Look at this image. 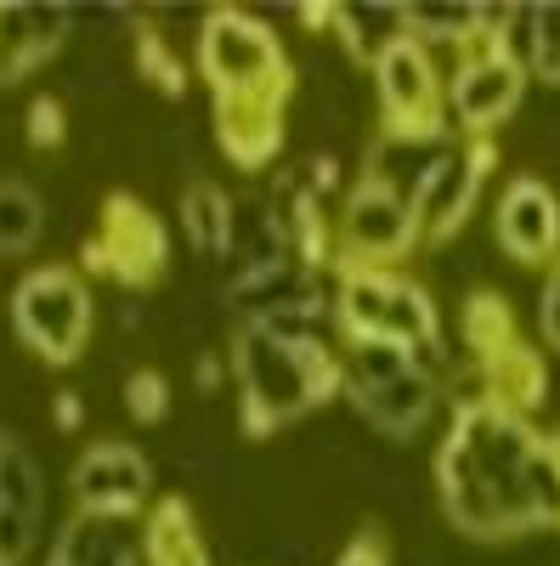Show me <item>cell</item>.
<instances>
[{
	"mask_svg": "<svg viewBox=\"0 0 560 566\" xmlns=\"http://www.w3.org/2000/svg\"><path fill=\"white\" fill-rule=\"evenodd\" d=\"M476 374H482V397L509 408V413H532L549 397V368H543V357L527 340H509L504 352L482 357Z\"/></svg>",
	"mask_w": 560,
	"mask_h": 566,
	"instance_id": "cell-18",
	"label": "cell"
},
{
	"mask_svg": "<svg viewBox=\"0 0 560 566\" xmlns=\"http://www.w3.org/2000/svg\"><path fill=\"white\" fill-rule=\"evenodd\" d=\"M306 23H323L346 45V57H357L368 69L380 63L385 45H397L408 34L402 12H391V7H317V12H306Z\"/></svg>",
	"mask_w": 560,
	"mask_h": 566,
	"instance_id": "cell-19",
	"label": "cell"
},
{
	"mask_svg": "<svg viewBox=\"0 0 560 566\" xmlns=\"http://www.w3.org/2000/svg\"><path fill=\"white\" fill-rule=\"evenodd\" d=\"M335 566H391V560H385V544L373 538V533H357V538L335 555Z\"/></svg>",
	"mask_w": 560,
	"mask_h": 566,
	"instance_id": "cell-30",
	"label": "cell"
},
{
	"mask_svg": "<svg viewBox=\"0 0 560 566\" xmlns=\"http://www.w3.org/2000/svg\"><path fill=\"white\" fill-rule=\"evenodd\" d=\"M142 555L148 566H210L199 515L187 510V499H159L142 515Z\"/></svg>",
	"mask_w": 560,
	"mask_h": 566,
	"instance_id": "cell-20",
	"label": "cell"
},
{
	"mask_svg": "<svg viewBox=\"0 0 560 566\" xmlns=\"http://www.w3.org/2000/svg\"><path fill=\"white\" fill-rule=\"evenodd\" d=\"M295 261L289 239H284V227H277L272 216V199H244L239 210H232V244H226V277L239 283V277H255V272H272V266H284Z\"/></svg>",
	"mask_w": 560,
	"mask_h": 566,
	"instance_id": "cell-17",
	"label": "cell"
},
{
	"mask_svg": "<svg viewBox=\"0 0 560 566\" xmlns=\"http://www.w3.org/2000/svg\"><path fill=\"white\" fill-rule=\"evenodd\" d=\"M45 227V205L29 181H0V255H23L34 250Z\"/></svg>",
	"mask_w": 560,
	"mask_h": 566,
	"instance_id": "cell-24",
	"label": "cell"
},
{
	"mask_svg": "<svg viewBox=\"0 0 560 566\" xmlns=\"http://www.w3.org/2000/svg\"><path fill=\"white\" fill-rule=\"evenodd\" d=\"M45 527V476L34 453L0 431V560L23 566Z\"/></svg>",
	"mask_w": 560,
	"mask_h": 566,
	"instance_id": "cell-13",
	"label": "cell"
},
{
	"mask_svg": "<svg viewBox=\"0 0 560 566\" xmlns=\"http://www.w3.org/2000/svg\"><path fill=\"white\" fill-rule=\"evenodd\" d=\"M527 69L509 63L493 34H482L471 52H458V69L447 74V119L464 130V136H493L509 114L521 108L527 97Z\"/></svg>",
	"mask_w": 560,
	"mask_h": 566,
	"instance_id": "cell-8",
	"label": "cell"
},
{
	"mask_svg": "<svg viewBox=\"0 0 560 566\" xmlns=\"http://www.w3.org/2000/svg\"><path fill=\"white\" fill-rule=\"evenodd\" d=\"M335 323L340 340H391L408 346L447 391V335L431 290L391 266H335Z\"/></svg>",
	"mask_w": 560,
	"mask_h": 566,
	"instance_id": "cell-3",
	"label": "cell"
},
{
	"mask_svg": "<svg viewBox=\"0 0 560 566\" xmlns=\"http://www.w3.org/2000/svg\"><path fill=\"white\" fill-rule=\"evenodd\" d=\"M125 408L142 419V424H159L170 413V386H165V374L159 368H136L130 380H125Z\"/></svg>",
	"mask_w": 560,
	"mask_h": 566,
	"instance_id": "cell-26",
	"label": "cell"
},
{
	"mask_svg": "<svg viewBox=\"0 0 560 566\" xmlns=\"http://www.w3.org/2000/svg\"><path fill=\"white\" fill-rule=\"evenodd\" d=\"M232 386H239V424L244 437H272L289 419L329 402L340 380V340H284L261 323H239L226 352Z\"/></svg>",
	"mask_w": 560,
	"mask_h": 566,
	"instance_id": "cell-2",
	"label": "cell"
},
{
	"mask_svg": "<svg viewBox=\"0 0 560 566\" xmlns=\"http://www.w3.org/2000/svg\"><path fill=\"white\" fill-rule=\"evenodd\" d=\"M527 74L543 85H560V7H538V40H532Z\"/></svg>",
	"mask_w": 560,
	"mask_h": 566,
	"instance_id": "cell-27",
	"label": "cell"
},
{
	"mask_svg": "<svg viewBox=\"0 0 560 566\" xmlns=\"http://www.w3.org/2000/svg\"><path fill=\"white\" fill-rule=\"evenodd\" d=\"M538 328H543L549 352H560V261L549 266L543 290H538Z\"/></svg>",
	"mask_w": 560,
	"mask_h": 566,
	"instance_id": "cell-29",
	"label": "cell"
},
{
	"mask_svg": "<svg viewBox=\"0 0 560 566\" xmlns=\"http://www.w3.org/2000/svg\"><path fill=\"white\" fill-rule=\"evenodd\" d=\"M538 437L527 413H509L487 397L453 402V424L436 453V488L458 533L482 544L532 533L527 504V464L538 453Z\"/></svg>",
	"mask_w": 560,
	"mask_h": 566,
	"instance_id": "cell-1",
	"label": "cell"
},
{
	"mask_svg": "<svg viewBox=\"0 0 560 566\" xmlns=\"http://www.w3.org/2000/svg\"><path fill=\"white\" fill-rule=\"evenodd\" d=\"M493 227H498L504 255H516L521 266H554L560 261V199L549 193V181H538V176L504 181Z\"/></svg>",
	"mask_w": 560,
	"mask_h": 566,
	"instance_id": "cell-12",
	"label": "cell"
},
{
	"mask_svg": "<svg viewBox=\"0 0 560 566\" xmlns=\"http://www.w3.org/2000/svg\"><path fill=\"white\" fill-rule=\"evenodd\" d=\"M402 23L419 45H458V52H471V45L493 29V12L487 7H402Z\"/></svg>",
	"mask_w": 560,
	"mask_h": 566,
	"instance_id": "cell-22",
	"label": "cell"
},
{
	"mask_svg": "<svg viewBox=\"0 0 560 566\" xmlns=\"http://www.w3.org/2000/svg\"><path fill=\"white\" fill-rule=\"evenodd\" d=\"M29 136H34V148H57L63 142V103L57 97L29 103Z\"/></svg>",
	"mask_w": 560,
	"mask_h": 566,
	"instance_id": "cell-28",
	"label": "cell"
},
{
	"mask_svg": "<svg viewBox=\"0 0 560 566\" xmlns=\"http://www.w3.org/2000/svg\"><path fill=\"white\" fill-rule=\"evenodd\" d=\"M289 97H215V136L221 154L244 170H266L284 154Z\"/></svg>",
	"mask_w": 560,
	"mask_h": 566,
	"instance_id": "cell-14",
	"label": "cell"
},
{
	"mask_svg": "<svg viewBox=\"0 0 560 566\" xmlns=\"http://www.w3.org/2000/svg\"><path fill=\"white\" fill-rule=\"evenodd\" d=\"M0 566H7V560H0Z\"/></svg>",
	"mask_w": 560,
	"mask_h": 566,
	"instance_id": "cell-32",
	"label": "cell"
},
{
	"mask_svg": "<svg viewBox=\"0 0 560 566\" xmlns=\"http://www.w3.org/2000/svg\"><path fill=\"white\" fill-rule=\"evenodd\" d=\"M346 397L362 408V419L380 437L413 442L436 419V408H442L447 391H442V380H436L431 368H413V374H402V380H391V386H368V391H346Z\"/></svg>",
	"mask_w": 560,
	"mask_h": 566,
	"instance_id": "cell-15",
	"label": "cell"
},
{
	"mask_svg": "<svg viewBox=\"0 0 560 566\" xmlns=\"http://www.w3.org/2000/svg\"><path fill=\"white\" fill-rule=\"evenodd\" d=\"M12 328L40 363H74L91 340V290L68 266H34L12 290Z\"/></svg>",
	"mask_w": 560,
	"mask_h": 566,
	"instance_id": "cell-5",
	"label": "cell"
},
{
	"mask_svg": "<svg viewBox=\"0 0 560 566\" xmlns=\"http://www.w3.org/2000/svg\"><path fill=\"white\" fill-rule=\"evenodd\" d=\"M498 165V142L493 136H453L447 159L436 165V176L413 193V227H419V244H447L458 239V227L471 221L476 199H482V181Z\"/></svg>",
	"mask_w": 560,
	"mask_h": 566,
	"instance_id": "cell-9",
	"label": "cell"
},
{
	"mask_svg": "<svg viewBox=\"0 0 560 566\" xmlns=\"http://www.w3.org/2000/svg\"><path fill=\"white\" fill-rule=\"evenodd\" d=\"M373 97H380V130L385 136H447V80L436 69V52L402 34L373 63Z\"/></svg>",
	"mask_w": 560,
	"mask_h": 566,
	"instance_id": "cell-6",
	"label": "cell"
},
{
	"mask_svg": "<svg viewBox=\"0 0 560 566\" xmlns=\"http://www.w3.org/2000/svg\"><path fill=\"white\" fill-rule=\"evenodd\" d=\"M232 205L215 181H187V193H181V232H187V244H193V255L204 261H226V244H232Z\"/></svg>",
	"mask_w": 560,
	"mask_h": 566,
	"instance_id": "cell-21",
	"label": "cell"
},
{
	"mask_svg": "<svg viewBox=\"0 0 560 566\" xmlns=\"http://www.w3.org/2000/svg\"><path fill=\"white\" fill-rule=\"evenodd\" d=\"M136 69H142V80H154V91H165V97H181L187 91V63L170 52L159 34L136 40Z\"/></svg>",
	"mask_w": 560,
	"mask_h": 566,
	"instance_id": "cell-25",
	"label": "cell"
},
{
	"mask_svg": "<svg viewBox=\"0 0 560 566\" xmlns=\"http://www.w3.org/2000/svg\"><path fill=\"white\" fill-rule=\"evenodd\" d=\"M85 266L103 272V277H119V283H154L165 272V227H159V216L142 199L114 193L103 205V232L85 244Z\"/></svg>",
	"mask_w": 560,
	"mask_h": 566,
	"instance_id": "cell-11",
	"label": "cell"
},
{
	"mask_svg": "<svg viewBox=\"0 0 560 566\" xmlns=\"http://www.w3.org/2000/svg\"><path fill=\"white\" fill-rule=\"evenodd\" d=\"M74 510L85 515H130L142 522L154 510V464L136 442H91L68 470Z\"/></svg>",
	"mask_w": 560,
	"mask_h": 566,
	"instance_id": "cell-10",
	"label": "cell"
},
{
	"mask_svg": "<svg viewBox=\"0 0 560 566\" xmlns=\"http://www.w3.org/2000/svg\"><path fill=\"white\" fill-rule=\"evenodd\" d=\"M199 74L210 97H289L295 91L284 45L250 12H210L199 23Z\"/></svg>",
	"mask_w": 560,
	"mask_h": 566,
	"instance_id": "cell-4",
	"label": "cell"
},
{
	"mask_svg": "<svg viewBox=\"0 0 560 566\" xmlns=\"http://www.w3.org/2000/svg\"><path fill=\"white\" fill-rule=\"evenodd\" d=\"M419 244L413 227V205L385 187L380 176H357L340 199V221H335V266H397L408 250Z\"/></svg>",
	"mask_w": 560,
	"mask_h": 566,
	"instance_id": "cell-7",
	"label": "cell"
},
{
	"mask_svg": "<svg viewBox=\"0 0 560 566\" xmlns=\"http://www.w3.org/2000/svg\"><path fill=\"white\" fill-rule=\"evenodd\" d=\"M68 12L45 7H0V85L29 80L40 63H52L68 40Z\"/></svg>",
	"mask_w": 560,
	"mask_h": 566,
	"instance_id": "cell-16",
	"label": "cell"
},
{
	"mask_svg": "<svg viewBox=\"0 0 560 566\" xmlns=\"http://www.w3.org/2000/svg\"><path fill=\"white\" fill-rule=\"evenodd\" d=\"M458 335H464V346H471V357H476V363H482V357H493V352H504L509 340H521V335H516V317H509V306H504V295H493V290L464 295Z\"/></svg>",
	"mask_w": 560,
	"mask_h": 566,
	"instance_id": "cell-23",
	"label": "cell"
},
{
	"mask_svg": "<svg viewBox=\"0 0 560 566\" xmlns=\"http://www.w3.org/2000/svg\"><path fill=\"white\" fill-rule=\"evenodd\" d=\"M52 419H57V431H74V424H80V397H57Z\"/></svg>",
	"mask_w": 560,
	"mask_h": 566,
	"instance_id": "cell-31",
	"label": "cell"
}]
</instances>
